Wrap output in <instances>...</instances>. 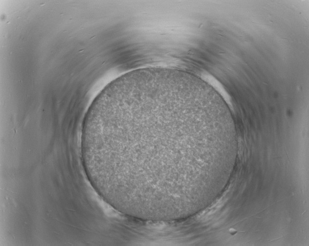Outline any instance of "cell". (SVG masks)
<instances>
[{
  "instance_id": "6da1fadb",
  "label": "cell",
  "mask_w": 309,
  "mask_h": 246,
  "mask_svg": "<svg viewBox=\"0 0 309 246\" xmlns=\"http://www.w3.org/2000/svg\"><path fill=\"white\" fill-rule=\"evenodd\" d=\"M216 117L188 82L149 76L98 101L87 125V155L104 198L118 207L161 208L179 200L184 179L209 165Z\"/></svg>"
}]
</instances>
